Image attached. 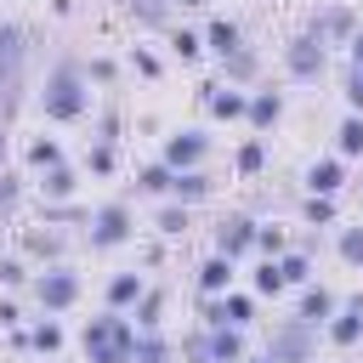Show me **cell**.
Listing matches in <instances>:
<instances>
[{
	"mask_svg": "<svg viewBox=\"0 0 363 363\" xmlns=\"http://www.w3.org/2000/svg\"><path fill=\"white\" fill-rule=\"evenodd\" d=\"M28 164H34V170H51V164H62V147H57V136H34V142H28Z\"/></svg>",
	"mask_w": 363,
	"mask_h": 363,
	"instance_id": "cell-35",
	"label": "cell"
},
{
	"mask_svg": "<svg viewBox=\"0 0 363 363\" xmlns=\"http://www.w3.org/2000/svg\"><path fill=\"white\" fill-rule=\"evenodd\" d=\"M335 306H340L335 289H323V284H301V306H295V318H306V323L323 329V323L335 318Z\"/></svg>",
	"mask_w": 363,
	"mask_h": 363,
	"instance_id": "cell-19",
	"label": "cell"
},
{
	"mask_svg": "<svg viewBox=\"0 0 363 363\" xmlns=\"http://www.w3.org/2000/svg\"><path fill=\"white\" fill-rule=\"evenodd\" d=\"M233 170H238V176H261V170H267V142L250 136V142L233 153Z\"/></svg>",
	"mask_w": 363,
	"mask_h": 363,
	"instance_id": "cell-30",
	"label": "cell"
},
{
	"mask_svg": "<svg viewBox=\"0 0 363 363\" xmlns=\"http://www.w3.org/2000/svg\"><path fill=\"white\" fill-rule=\"evenodd\" d=\"M85 79H96V85H113V79H119V62H113V57H91V62H85Z\"/></svg>",
	"mask_w": 363,
	"mask_h": 363,
	"instance_id": "cell-42",
	"label": "cell"
},
{
	"mask_svg": "<svg viewBox=\"0 0 363 363\" xmlns=\"http://www.w3.org/2000/svg\"><path fill=\"white\" fill-rule=\"evenodd\" d=\"M170 11H176L170 0H125V17H130L136 28H153V34L170 28Z\"/></svg>",
	"mask_w": 363,
	"mask_h": 363,
	"instance_id": "cell-24",
	"label": "cell"
},
{
	"mask_svg": "<svg viewBox=\"0 0 363 363\" xmlns=\"http://www.w3.org/2000/svg\"><path fill=\"white\" fill-rule=\"evenodd\" d=\"M346 62H352V68H363V28L346 40Z\"/></svg>",
	"mask_w": 363,
	"mask_h": 363,
	"instance_id": "cell-48",
	"label": "cell"
},
{
	"mask_svg": "<svg viewBox=\"0 0 363 363\" xmlns=\"http://www.w3.org/2000/svg\"><path fill=\"white\" fill-rule=\"evenodd\" d=\"M0 284H6V289H23V284H28V267H23L17 255H0Z\"/></svg>",
	"mask_w": 363,
	"mask_h": 363,
	"instance_id": "cell-43",
	"label": "cell"
},
{
	"mask_svg": "<svg viewBox=\"0 0 363 363\" xmlns=\"http://www.w3.org/2000/svg\"><path fill=\"white\" fill-rule=\"evenodd\" d=\"M130 323L136 329H159L164 323V289H142V301L130 306Z\"/></svg>",
	"mask_w": 363,
	"mask_h": 363,
	"instance_id": "cell-28",
	"label": "cell"
},
{
	"mask_svg": "<svg viewBox=\"0 0 363 363\" xmlns=\"http://www.w3.org/2000/svg\"><path fill=\"white\" fill-rule=\"evenodd\" d=\"M113 164H119L113 142H91V153H85V170H91V176H113Z\"/></svg>",
	"mask_w": 363,
	"mask_h": 363,
	"instance_id": "cell-36",
	"label": "cell"
},
{
	"mask_svg": "<svg viewBox=\"0 0 363 363\" xmlns=\"http://www.w3.org/2000/svg\"><path fill=\"white\" fill-rule=\"evenodd\" d=\"M23 250H28L34 261H45V267H51V261H62V255H68V238H62L51 221H40V227H28V233H23Z\"/></svg>",
	"mask_w": 363,
	"mask_h": 363,
	"instance_id": "cell-17",
	"label": "cell"
},
{
	"mask_svg": "<svg viewBox=\"0 0 363 363\" xmlns=\"http://www.w3.org/2000/svg\"><path fill=\"white\" fill-rule=\"evenodd\" d=\"M301 216H306V227H329V221H335V199H323V193H306Z\"/></svg>",
	"mask_w": 363,
	"mask_h": 363,
	"instance_id": "cell-37",
	"label": "cell"
},
{
	"mask_svg": "<svg viewBox=\"0 0 363 363\" xmlns=\"http://www.w3.org/2000/svg\"><path fill=\"white\" fill-rule=\"evenodd\" d=\"M255 250H261L267 261H278V255L289 250V238H284V227H255Z\"/></svg>",
	"mask_w": 363,
	"mask_h": 363,
	"instance_id": "cell-39",
	"label": "cell"
},
{
	"mask_svg": "<svg viewBox=\"0 0 363 363\" xmlns=\"http://www.w3.org/2000/svg\"><path fill=\"white\" fill-rule=\"evenodd\" d=\"M23 323V312H17V301H0V329H17Z\"/></svg>",
	"mask_w": 363,
	"mask_h": 363,
	"instance_id": "cell-47",
	"label": "cell"
},
{
	"mask_svg": "<svg viewBox=\"0 0 363 363\" xmlns=\"http://www.w3.org/2000/svg\"><path fill=\"white\" fill-rule=\"evenodd\" d=\"M6 159H11V130L0 125V176H6Z\"/></svg>",
	"mask_w": 363,
	"mask_h": 363,
	"instance_id": "cell-49",
	"label": "cell"
},
{
	"mask_svg": "<svg viewBox=\"0 0 363 363\" xmlns=\"http://www.w3.org/2000/svg\"><path fill=\"white\" fill-rule=\"evenodd\" d=\"M323 335H329V346H340V352H352V346L363 340V295H352V301H340V306H335V318L323 323Z\"/></svg>",
	"mask_w": 363,
	"mask_h": 363,
	"instance_id": "cell-12",
	"label": "cell"
},
{
	"mask_svg": "<svg viewBox=\"0 0 363 363\" xmlns=\"http://www.w3.org/2000/svg\"><path fill=\"white\" fill-rule=\"evenodd\" d=\"M34 193H40V204H68L74 193H79V170L62 159V164H51V170H40V182H34Z\"/></svg>",
	"mask_w": 363,
	"mask_h": 363,
	"instance_id": "cell-13",
	"label": "cell"
},
{
	"mask_svg": "<svg viewBox=\"0 0 363 363\" xmlns=\"http://www.w3.org/2000/svg\"><path fill=\"white\" fill-rule=\"evenodd\" d=\"M255 130H272L278 119H284V91H272V85H261L255 96H250V113H244Z\"/></svg>",
	"mask_w": 363,
	"mask_h": 363,
	"instance_id": "cell-20",
	"label": "cell"
},
{
	"mask_svg": "<svg viewBox=\"0 0 363 363\" xmlns=\"http://www.w3.org/2000/svg\"><path fill=\"white\" fill-rule=\"evenodd\" d=\"M250 284H255V295H284V289H289V284H284V272H278V261H261Z\"/></svg>",
	"mask_w": 363,
	"mask_h": 363,
	"instance_id": "cell-38",
	"label": "cell"
},
{
	"mask_svg": "<svg viewBox=\"0 0 363 363\" xmlns=\"http://www.w3.org/2000/svg\"><path fill=\"white\" fill-rule=\"evenodd\" d=\"M170 182H176V170L159 159V164H142L136 170V193H147V199H164L170 193Z\"/></svg>",
	"mask_w": 363,
	"mask_h": 363,
	"instance_id": "cell-27",
	"label": "cell"
},
{
	"mask_svg": "<svg viewBox=\"0 0 363 363\" xmlns=\"http://www.w3.org/2000/svg\"><path fill=\"white\" fill-rule=\"evenodd\" d=\"M130 68H136L142 79H159V74H164V62H159V57H153L147 45H136V51H130Z\"/></svg>",
	"mask_w": 363,
	"mask_h": 363,
	"instance_id": "cell-41",
	"label": "cell"
},
{
	"mask_svg": "<svg viewBox=\"0 0 363 363\" xmlns=\"http://www.w3.org/2000/svg\"><path fill=\"white\" fill-rule=\"evenodd\" d=\"M210 357L216 363H244V329H233V323L210 329Z\"/></svg>",
	"mask_w": 363,
	"mask_h": 363,
	"instance_id": "cell-25",
	"label": "cell"
},
{
	"mask_svg": "<svg viewBox=\"0 0 363 363\" xmlns=\"http://www.w3.org/2000/svg\"><path fill=\"white\" fill-rule=\"evenodd\" d=\"M210 193H216V182L204 170H176V182H170V199L176 204H204Z\"/></svg>",
	"mask_w": 363,
	"mask_h": 363,
	"instance_id": "cell-23",
	"label": "cell"
},
{
	"mask_svg": "<svg viewBox=\"0 0 363 363\" xmlns=\"http://www.w3.org/2000/svg\"><path fill=\"white\" fill-rule=\"evenodd\" d=\"M244 363H272V357H267V352H261V357H250V352H244Z\"/></svg>",
	"mask_w": 363,
	"mask_h": 363,
	"instance_id": "cell-50",
	"label": "cell"
},
{
	"mask_svg": "<svg viewBox=\"0 0 363 363\" xmlns=\"http://www.w3.org/2000/svg\"><path fill=\"white\" fill-rule=\"evenodd\" d=\"M182 357H187V363H216V357H210V335H204V329L187 335V340H182Z\"/></svg>",
	"mask_w": 363,
	"mask_h": 363,
	"instance_id": "cell-44",
	"label": "cell"
},
{
	"mask_svg": "<svg viewBox=\"0 0 363 363\" xmlns=\"http://www.w3.org/2000/svg\"><path fill=\"white\" fill-rule=\"evenodd\" d=\"M130 238H136V216H130V204L108 199V204L91 210V221H85V244H91V250H119V244H130Z\"/></svg>",
	"mask_w": 363,
	"mask_h": 363,
	"instance_id": "cell-5",
	"label": "cell"
},
{
	"mask_svg": "<svg viewBox=\"0 0 363 363\" xmlns=\"http://www.w3.org/2000/svg\"><path fill=\"white\" fill-rule=\"evenodd\" d=\"M204 45H210L216 57H233V51L244 45V28H238L233 17H210V23H204Z\"/></svg>",
	"mask_w": 363,
	"mask_h": 363,
	"instance_id": "cell-21",
	"label": "cell"
},
{
	"mask_svg": "<svg viewBox=\"0 0 363 363\" xmlns=\"http://www.w3.org/2000/svg\"><path fill=\"white\" fill-rule=\"evenodd\" d=\"M79 352H85V363H130V352H136V323H130V312L102 306L96 318H85Z\"/></svg>",
	"mask_w": 363,
	"mask_h": 363,
	"instance_id": "cell-3",
	"label": "cell"
},
{
	"mask_svg": "<svg viewBox=\"0 0 363 363\" xmlns=\"http://www.w3.org/2000/svg\"><path fill=\"white\" fill-rule=\"evenodd\" d=\"M233 278H238V261H233V255L210 250V255L199 261V289H204V295H227V289H233Z\"/></svg>",
	"mask_w": 363,
	"mask_h": 363,
	"instance_id": "cell-14",
	"label": "cell"
},
{
	"mask_svg": "<svg viewBox=\"0 0 363 363\" xmlns=\"http://www.w3.org/2000/svg\"><path fill=\"white\" fill-rule=\"evenodd\" d=\"M346 108L363 113V68H346Z\"/></svg>",
	"mask_w": 363,
	"mask_h": 363,
	"instance_id": "cell-46",
	"label": "cell"
},
{
	"mask_svg": "<svg viewBox=\"0 0 363 363\" xmlns=\"http://www.w3.org/2000/svg\"><path fill=\"white\" fill-rule=\"evenodd\" d=\"M255 74H261V51L255 45H238L233 57H221V79L227 85H250Z\"/></svg>",
	"mask_w": 363,
	"mask_h": 363,
	"instance_id": "cell-22",
	"label": "cell"
},
{
	"mask_svg": "<svg viewBox=\"0 0 363 363\" xmlns=\"http://www.w3.org/2000/svg\"><path fill=\"white\" fill-rule=\"evenodd\" d=\"M255 227H261V221H255V216H244V210L221 216V221H216V250H221V255H233V261H238V255H250V250H255Z\"/></svg>",
	"mask_w": 363,
	"mask_h": 363,
	"instance_id": "cell-11",
	"label": "cell"
},
{
	"mask_svg": "<svg viewBox=\"0 0 363 363\" xmlns=\"http://www.w3.org/2000/svg\"><path fill=\"white\" fill-rule=\"evenodd\" d=\"M79 272L68 267V261H51V267H40L34 272V301H40V312L45 318H57V312H68L74 301H79Z\"/></svg>",
	"mask_w": 363,
	"mask_h": 363,
	"instance_id": "cell-6",
	"label": "cell"
},
{
	"mask_svg": "<svg viewBox=\"0 0 363 363\" xmlns=\"http://www.w3.org/2000/svg\"><path fill=\"white\" fill-rule=\"evenodd\" d=\"M170 6H204V0H170Z\"/></svg>",
	"mask_w": 363,
	"mask_h": 363,
	"instance_id": "cell-51",
	"label": "cell"
},
{
	"mask_svg": "<svg viewBox=\"0 0 363 363\" xmlns=\"http://www.w3.org/2000/svg\"><path fill=\"white\" fill-rule=\"evenodd\" d=\"M176 357V346L159 335V329H136V352H130V363H170Z\"/></svg>",
	"mask_w": 363,
	"mask_h": 363,
	"instance_id": "cell-26",
	"label": "cell"
},
{
	"mask_svg": "<svg viewBox=\"0 0 363 363\" xmlns=\"http://www.w3.org/2000/svg\"><path fill=\"white\" fill-rule=\"evenodd\" d=\"M306 34H312L318 45H346V40L357 34V6H346V0H323V6L306 17Z\"/></svg>",
	"mask_w": 363,
	"mask_h": 363,
	"instance_id": "cell-8",
	"label": "cell"
},
{
	"mask_svg": "<svg viewBox=\"0 0 363 363\" xmlns=\"http://www.w3.org/2000/svg\"><path fill=\"white\" fill-rule=\"evenodd\" d=\"M91 142H119V113L108 108V113H96V125H91Z\"/></svg>",
	"mask_w": 363,
	"mask_h": 363,
	"instance_id": "cell-45",
	"label": "cell"
},
{
	"mask_svg": "<svg viewBox=\"0 0 363 363\" xmlns=\"http://www.w3.org/2000/svg\"><path fill=\"white\" fill-rule=\"evenodd\" d=\"M335 153H340V159H357V153H363V113H346V119L335 125Z\"/></svg>",
	"mask_w": 363,
	"mask_h": 363,
	"instance_id": "cell-29",
	"label": "cell"
},
{
	"mask_svg": "<svg viewBox=\"0 0 363 363\" xmlns=\"http://www.w3.org/2000/svg\"><path fill=\"white\" fill-rule=\"evenodd\" d=\"M170 51H176L182 62H199V57H204V34H193V28H170Z\"/></svg>",
	"mask_w": 363,
	"mask_h": 363,
	"instance_id": "cell-34",
	"label": "cell"
},
{
	"mask_svg": "<svg viewBox=\"0 0 363 363\" xmlns=\"http://www.w3.org/2000/svg\"><path fill=\"white\" fill-rule=\"evenodd\" d=\"M301 182H306V193H323V199H335V193L346 187V164H340V153H335V159H312Z\"/></svg>",
	"mask_w": 363,
	"mask_h": 363,
	"instance_id": "cell-16",
	"label": "cell"
},
{
	"mask_svg": "<svg viewBox=\"0 0 363 363\" xmlns=\"http://www.w3.org/2000/svg\"><path fill=\"white\" fill-rule=\"evenodd\" d=\"M34 108H40L51 125H79V119L91 113V79H85V62L57 57L51 74H45V85L34 91Z\"/></svg>",
	"mask_w": 363,
	"mask_h": 363,
	"instance_id": "cell-1",
	"label": "cell"
},
{
	"mask_svg": "<svg viewBox=\"0 0 363 363\" xmlns=\"http://www.w3.org/2000/svg\"><path fill=\"white\" fill-rule=\"evenodd\" d=\"M142 289H147V278H142V272H113V278L102 284V301H108L113 312H130V306L142 301Z\"/></svg>",
	"mask_w": 363,
	"mask_h": 363,
	"instance_id": "cell-18",
	"label": "cell"
},
{
	"mask_svg": "<svg viewBox=\"0 0 363 363\" xmlns=\"http://www.w3.org/2000/svg\"><path fill=\"white\" fill-rule=\"evenodd\" d=\"M34 34L23 23H0V125L17 119V108L28 102V62H34Z\"/></svg>",
	"mask_w": 363,
	"mask_h": 363,
	"instance_id": "cell-2",
	"label": "cell"
},
{
	"mask_svg": "<svg viewBox=\"0 0 363 363\" xmlns=\"http://www.w3.org/2000/svg\"><path fill=\"white\" fill-rule=\"evenodd\" d=\"M199 318H204V329H221V323L250 329V323H255V295H238V289H227V295H204V301H199Z\"/></svg>",
	"mask_w": 363,
	"mask_h": 363,
	"instance_id": "cell-9",
	"label": "cell"
},
{
	"mask_svg": "<svg viewBox=\"0 0 363 363\" xmlns=\"http://www.w3.org/2000/svg\"><path fill=\"white\" fill-rule=\"evenodd\" d=\"M199 96H204V108L216 119H244L250 113V91H238V85H204Z\"/></svg>",
	"mask_w": 363,
	"mask_h": 363,
	"instance_id": "cell-15",
	"label": "cell"
},
{
	"mask_svg": "<svg viewBox=\"0 0 363 363\" xmlns=\"http://www.w3.org/2000/svg\"><path fill=\"white\" fill-rule=\"evenodd\" d=\"M28 335H34V352H45V357H51V352H62V329H57L51 318H40Z\"/></svg>",
	"mask_w": 363,
	"mask_h": 363,
	"instance_id": "cell-40",
	"label": "cell"
},
{
	"mask_svg": "<svg viewBox=\"0 0 363 363\" xmlns=\"http://www.w3.org/2000/svg\"><path fill=\"white\" fill-rule=\"evenodd\" d=\"M153 227H159L164 238H187V227H193V221H187V204H176V199H170V204H159Z\"/></svg>",
	"mask_w": 363,
	"mask_h": 363,
	"instance_id": "cell-31",
	"label": "cell"
},
{
	"mask_svg": "<svg viewBox=\"0 0 363 363\" xmlns=\"http://www.w3.org/2000/svg\"><path fill=\"white\" fill-rule=\"evenodd\" d=\"M323 68H329V45H318L306 28L284 40V74H289V79H301V85H318V79H323Z\"/></svg>",
	"mask_w": 363,
	"mask_h": 363,
	"instance_id": "cell-7",
	"label": "cell"
},
{
	"mask_svg": "<svg viewBox=\"0 0 363 363\" xmlns=\"http://www.w3.org/2000/svg\"><path fill=\"white\" fill-rule=\"evenodd\" d=\"M278 272H284V284L301 289V284H312V255H306V250H284V255H278Z\"/></svg>",
	"mask_w": 363,
	"mask_h": 363,
	"instance_id": "cell-32",
	"label": "cell"
},
{
	"mask_svg": "<svg viewBox=\"0 0 363 363\" xmlns=\"http://www.w3.org/2000/svg\"><path fill=\"white\" fill-rule=\"evenodd\" d=\"M267 357L272 363H318V323L306 318H278L267 329Z\"/></svg>",
	"mask_w": 363,
	"mask_h": 363,
	"instance_id": "cell-4",
	"label": "cell"
},
{
	"mask_svg": "<svg viewBox=\"0 0 363 363\" xmlns=\"http://www.w3.org/2000/svg\"><path fill=\"white\" fill-rule=\"evenodd\" d=\"M204 153H210V136H204L199 125H182V130L164 136V164H170V170H199Z\"/></svg>",
	"mask_w": 363,
	"mask_h": 363,
	"instance_id": "cell-10",
	"label": "cell"
},
{
	"mask_svg": "<svg viewBox=\"0 0 363 363\" xmlns=\"http://www.w3.org/2000/svg\"><path fill=\"white\" fill-rule=\"evenodd\" d=\"M335 250H340V261H346V267H357V272H363V227H340V233H335Z\"/></svg>",
	"mask_w": 363,
	"mask_h": 363,
	"instance_id": "cell-33",
	"label": "cell"
}]
</instances>
